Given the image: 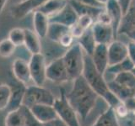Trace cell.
Listing matches in <instances>:
<instances>
[{"label": "cell", "instance_id": "obj_2", "mask_svg": "<svg viewBox=\"0 0 135 126\" xmlns=\"http://www.w3.org/2000/svg\"><path fill=\"white\" fill-rule=\"evenodd\" d=\"M82 76L95 93L100 98H102L109 107L115 108L122 102L111 92L108 82L104 78V75L97 71L91 56L86 53H84V66Z\"/></svg>", "mask_w": 135, "mask_h": 126}, {"label": "cell", "instance_id": "obj_27", "mask_svg": "<svg viewBox=\"0 0 135 126\" xmlns=\"http://www.w3.org/2000/svg\"><path fill=\"white\" fill-rule=\"evenodd\" d=\"M134 68V66L128 57L126 60L122 61L119 63H117L115 65L109 66L107 71L109 73L113 74L114 76L123 73V72H128V71H132L133 69Z\"/></svg>", "mask_w": 135, "mask_h": 126}, {"label": "cell", "instance_id": "obj_37", "mask_svg": "<svg viewBox=\"0 0 135 126\" xmlns=\"http://www.w3.org/2000/svg\"><path fill=\"white\" fill-rule=\"evenodd\" d=\"M82 4L90 7H95V8H105V5L102 3H100L97 0H75Z\"/></svg>", "mask_w": 135, "mask_h": 126}, {"label": "cell", "instance_id": "obj_12", "mask_svg": "<svg viewBox=\"0 0 135 126\" xmlns=\"http://www.w3.org/2000/svg\"><path fill=\"white\" fill-rule=\"evenodd\" d=\"M12 72L15 80L20 83L26 86L31 81L29 63L23 59L17 58L12 64Z\"/></svg>", "mask_w": 135, "mask_h": 126}, {"label": "cell", "instance_id": "obj_7", "mask_svg": "<svg viewBox=\"0 0 135 126\" xmlns=\"http://www.w3.org/2000/svg\"><path fill=\"white\" fill-rule=\"evenodd\" d=\"M46 80L56 83L66 82L70 80L62 56L54 59L46 66Z\"/></svg>", "mask_w": 135, "mask_h": 126}, {"label": "cell", "instance_id": "obj_17", "mask_svg": "<svg viewBox=\"0 0 135 126\" xmlns=\"http://www.w3.org/2000/svg\"><path fill=\"white\" fill-rule=\"evenodd\" d=\"M50 24L49 18L40 11L33 12L34 31L40 38L46 37V33Z\"/></svg>", "mask_w": 135, "mask_h": 126}, {"label": "cell", "instance_id": "obj_32", "mask_svg": "<svg viewBox=\"0 0 135 126\" xmlns=\"http://www.w3.org/2000/svg\"><path fill=\"white\" fill-rule=\"evenodd\" d=\"M94 23H95V19L89 15L79 16V19L77 21V24L84 29V30H86V29H90Z\"/></svg>", "mask_w": 135, "mask_h": 126}, {"label": "cell", "instance_id": "obj_5", "mask_svg": "<svg viewBox=\"0 0 135 126\" xmlns=\"http://www.w3.org/2000/svg\"><path fill=\"white\" fill-rule=\"evenodd\" d=\"M60 97L56 98L53 107L57 112V117L68 126H80L79 116L74 108L71 106L66 97V91L61 88Z\"/></svg>", "mask_w": 135, "mask_h": 126}, {"label": "cell", "instance_id": "obj_22", "mask_svg": "<svg viewBox=\"0 0 135 126\" xmlns=\"http://www.w3.org/2000/svg\"><path fill=\"white\" fill-rule=\"evenodd\" d=\"M78 44L80 45L84 53H86L89 56H91L97 45L91 28L86 29L83 35L79 38Z\"/></svg>", "mask_w": 135, "mask_h": 126}, {"label": "cell", "instance_id": "obj_42", "mask_svg": "<svg viewBox=\"0 0 135 126\" xmlns=\"http://www.w3.org/2000/svg\"><path fill=\"white\" fill-rule=\"evenodd\" d=\"M97 1H99L100 3H102V4H104V5H105V3H107V2L108 1V0H97Z\"/></svg>", "mask_w": 135, "mask_h": 126}, {"label": "cell", "instance_id": "obj_44", "mask_svg": "<svg viewBox=\"0 0 135 126\" xmlns=\"http://www.w3.org/2000/svg\"><path fill=\"white\" fill-rule=\"evenodd\" d=\"M134 113V116H135V112H134V113Z\"/></svg>", "mask_w": 135, "mask_h": 126}, {"label": "cell", "instance_id": "obj_9", "mask_svg": "<svg viewBox=\"0 0 135 126\" xmlns=\"http://www.w3.org/2000/svg\"><path fill=\"white\" fill-rule=\"evenodd\" d=\"M91 29L97 44L108 45L115 40L116 35L111 24H105L95 21L93 24Z\"/></svg>", "mask_w": 135, "mask_h": 126}, {"label": "cell", "instance_id": "obj_30", "mask_svg": "<svg viewBox=\"0 0 135 126\" xmlns=\"http://www.w3.org/2000/svg\"><path fill=\"white\" fill-rule=\"evenodd\" d=\"M16 46L6 38L0 41V56L3 58H8L14 54Z\"/></svg>", "mask_w": 135, "mask_h": 126}, {"label": "cell", "instance_id": "obj_19", "mask_svg": "<svg viewBox=\"0 0 135 126\" xmlns=\"http://www.w3.org/2000/svg\"><path fill=\"white\" fill-rule=\"evenodd\" d=\"M68 3H69V0H47L36 11L43 13L48 18H50L60 12L67 5Z\"/></svg>", "mask_w": 135, "mask_h": 126}, {"label": "cell", "instance_id": "obj_45", "mask_svg": "<svg viewBox=\"0 0 135 126\" xmlns=\"http://www.w3.org/2000/svg\"><path fill=\"white\" fill-rule=\"evenodd\" d=\"M134 98H135V93H134Z\"/></svg>", "mask_w": 135, "mask_h": 126}, {"label": "cell", "instance_id": "obj_6", "mask_svg": "<svg viewBox=\"0 0 135 126\" xmlns=\"http://www.w3.org/2000/svg\"><path fill=\"white\" fill-rule=\"evenodd\" d=\"M31 81L36 86H43L46 80V62L42 53L31 55L29 61Z\"/></svg>", "mask_w": 135, "mask_h": 126}, {"label": "cell", "instance_id": "obj_34", "mask_svg": "<svg viewBox=\"0 0 135 126\" xmlns=\"http://www.w3.org/2000/svg\"><path fill=\"white\" fill-rule=\"evenodd\" d=\"M114 109H115L117 115L119 117H122V118L128 116L129 113V111L128 110V108H127V107L125 106L123 102H121Z\"/></svg>", "mask_w": 135, "mask_h": 126}, {"label": "cell", "instance_id": "obj_18", "mask_svg": "<svg viewBox=\"0 0 135 126\" xmlns=\"http://www.w3.org/2000/svg\"><path fill=\"white\" fill-rule=\"evenodd\" d=\"M41 38L38 36L34 30L25 29V41L24 45L31 55L41 53Z\"/></svg>", "mask_w": 135, "mask_h": 126}, {"label": "cell", "instance_id": "obj_3", "mask_svg": "<svg viewBox=\"0 0 135 126\" xmlns=\"http://www.w3.org/2000/svg\"><path fill=\"white\" fill-rule=\"evenodd\" d=\"M62 60L68 71L70 80H75L81 77L84 66V52L78 43L67 49L63 54Z\"/></svg>", "mask_w": 135, "mask_h": 126}, {"label": "cell", "instance_id": "obj_36", "mask_svg": "<svg viewBox=\"0 0 135 126\" xmlns=\"http://www.w3.org/2000/svg\"><path fill=\"white\" fill-rule=\"evenodd\" d=\"M128 45V59L132 61L135 67V42L129 41Z\"/></svg>", "mask_w": 135, "mask_h": 126}, {"label": "cell", "instance_id": "obj_15", "mask_svg": "<svg viewBox=\"0 0 135 126\" xmlns=\"http://www.w3.org/2000/svg\"><path fill=\"white\" fill-rule=\"evenodd\" d=\"M30 110L33 113V115L42 124H46L58 118L53 105H35V106L30 108Z\"/></svg>", "mask_w": 135, "mask_h": 126}, {"label": "cell", "instance_id": "obj_20", "mask_svg": "<svg viewBox=\"0 0 135 126\" xmlns=\"http://www.w3.org/2000/svg\"><path fill=\"white\" fill-rule=\"evenodd\" d=\"M69 3L71 4V6L74 8V9L77 13L78 16L89 15L92 17V18L95 19V21L100 13L105 10V8H95V7L87 6V5H84V4H82L77 1H75V0H69Z\"/></svg>", "mask_w": 135, "mask_h": 126}, {"label": "cell", "instance_id": "obj_26", "mask_svg": "<svg viewBox=\"0 0 135 126\" xmlns=\"http://www.w3.org/2000/svg\"><path fill=\"white\" fill-rule=\"evenodd\" d=\"M112 80L119 85L135 92V76L132 71H128V72L114 76Z\"/></svg>", "mask_w": 135, "mask_h": 126}, {"label": "cell", "instance_id": "obj_24", "mask_svg": "<svg viewBox=\"0 0 135 126\" xmlns=\"http://www.w3.org/2000/svg\"><path fill=\"white\" fill-rule=\"evenodd\" d=\"M25 113L24 108L8 111L4 120V126H25Z\"/></svg>", "mask_w": 135, "mask_h": 126}, {"label": "cell", "instance_id": "obj_1", "mask_svg": "<svg viewBox=\"0 0 135 126\" xmlns=\"http://www.w3.org/2000/svg\"><path fill=\"white\" fill-rule=\"evenodd\" d=\"M67 99L83 121L95 108L99 96L90 87L83 76L74 80L71 90L66 92Z\"/></svg>", "mask_w": 135, "mask_h": 126}, {"label": "cell", "instance_id": "obj_14", "mask_svg": "<svg viewBox=\"0 0 135 126\" xmlns=\"http://www.w3.org/2000/svg\"><path fill=\"white\" fill-rule=\"evenodd\" d=\"M105 9L112 19V25L115 32V35H117L118 28L120 26L121 21L123 17L122 7L118 0H108L105 4Z\"/></svg>", "mask_w": 135, "mask_h": 126}, {"label": "cell", "instance_id": "obj_35", "mask_svg": "<svg viewBox=\"0 0 135 126\" xmlns=\"http://www.w3.org/2000/svg\"><path fill=\"white\" fill-rule=\"evenodd\" d=\"M96 22H99L101 24H111L112 25V19L110 18V16L108 15V14L105 12V9L101 12L99 14V16L97 17V19H95Z\"/></svg>", "mask_w": 135, "mask_h": 126}, {"label": "cell", "instance_id": "obj_41", "mask_svg": "<svg viewBox=\"0 0 135 126\" xmlns=\"http://www.w3.org/2000/svg\"><path fill=\"white\" fill-rule=\"evenodd\" d=\"M7 2H8V0H0V14H1L3 9L4 8V7H5Z\"/></svg>", "mask_w": 135, "mask_h": 126}, {"label": "cell", "instance_id": "obj_28", "mask_svg": "<svg viewBox=\"0 0 135 126\" xmlns=\"http://www.w3.org/2000/svg\"><path fill=\"white\" fill-rule=\"evenodd\" d=\"M11 98V88L8 84H0V111L7 109Z\"/></svg>", "mask_w": 135, "mask_h": 126}, {"label": "cell", "instance_id": "obj_13", "mask_svg": "<svg viewBox=\"0 0 135 126\" xmlns=\"http://www.w3.org/2000/svg\"><path fill=\"white\" fill-rule=\"evenodd\" d=\"M90 56L97 71L104 75L109 66L107 45L97 44Z\"/></svg>", "mask_w": 135, "mask_h": 126}, {"label": "cell", "instance_id": "obj_4", "mask_svg": "<svg viewBox=\"0 0 135 126\" xmlns=\"http://www.w3.org/2000/svg\"><path fill=\"white\" fill-rule=\"evenodd\" d=\"M55 100L56 98L47 88L34 84L26 87L22 105L28 108L39 104L53 105Z\"/></svg>", "mask_w": 135, "mask_h": 126}, {"label": "cell", "instance_id": "obj_10", "mask_svg": "<svg viewBox=\"0 0 135 126\" xmlns=\"http://www.w3.org/2000/svg\"><path fill=\"white\" fill-rule=\"evenodd\" d=\"M109 66L115 65L128 57V45L121 40H114L107 45Z\"/></svg>", "mask_w": 135, "mask_h": 126}, {"label": "cell", "instance_id": "obj_21", "mask_svg": "<svg viewBox=\"0 0 135 126\" xmlns=\"http://www.w3.org/2000/svg\"><path fill=\"white\" fill-rule=\"evenodd\" d=\"M91 126H120L115 109L112 107H108Z\"/></svg>", "mask_w": 135, "mask_h": 126}, {"label": "cell", "instance_id": "obj_11", "mask_svg": "<svg viewBox=\"0 0 135 126\" xmlns=\"http://www.w3.org/2000/svg\"><path fill=\"white\" fill-rule=\"evenodd\" d=\"M79 16L77 13L75 12L74 8L71 6L69 3H68L67 5L62 9L58 12L57 14H55L49 18L50 23H57L60 24L71 28L73 25L77 23Z\"/></svg>", "mask_w": 135, "mask_h": 126}, {"label": "cell", "instance_id": "obj_29", "mask_svg": "<svg viewBox=\"0 0 135 126\" xmlns=\"http://www.w3.org/2000/svg\"><path fill=\"white\" fill-rule=\"evenodd\" d=\"M8 39L16 47L24 45L25 41V29L14 28L8 32Z\"/></svg>", "mask_w": 135, "mask_h": 126}, {"label": "cell", "instance_id": "obj_23", "mask_svg": "<svg viewBox=\"0 0 135 126\" xmlns=\"http://www.w3.org/2000/svg\"><path fill=\"white\" fill-rule=\"evenodd\" d=\"M135 29V5L130 6L121 21L120 26L118 28V34H125L129 30Z\"/></svg>", "mask_w": 135, "mask_h": 126}, {"label": "cell", "instance_id": "obj_39", "mask_svg": "<svg viewBox=\"0 0 135 126\" xmlns=\"http://www.w3.org/2000/svg\"><path fill=\"white\" fill-rule=\"evenodd\" d=\"M120 5L122 7V12H123V15L125 13L128 11V9L131 6V3H132V0H118Z\"/></svg>", "mask_w": 135, "mask_h": 126}, {"label": "cell", "instance_id": "obj_16", "mask_svg": "<svg viewBox=\"0 0 135 126\" xmlns=\"http://www.w3.org/2000/svg\"><path fill=\"white\" fill-rule=\"evenodd\" d=\"M10 88H11V98L8 107V111L17 109L22 106L23 98H24L25 89H26V86H25L23 84H21L16 81L15 83H13L10 86Z\"/></svg>", "mask_w": 135, "mask_h": 126}, {"label": "cell", "instance_id": "obj_31", "mask_svg": "<svg viewBox=\"0 0 135 126\" xmlns=\"http://www.w3.org/2000/svg\"><path fill=\"white\" fill-rule=\"evenodd\" d=\"M23 106V105H22ZM24 113H25V126H44V124H42L41 121L38 120L33 115V113L31 112L30 108L23 106Z\"/></svg>", "mask_w": 135, "mask_h": 126}, {"label": "cell", "instance_id": "obj_33", "mask_svg": "<svg viewBox=\"0 0 135 126\" xmlns=\"http://www.w3.org/2000/svg\"><path fill=\"white\" fill-rule=\"evenodd\" d=\"M74 36L71 35L70 32H69L61 38V40H60V41H59L58 45H61L63 48L69 49V47H71V46L74 45Z\"/></svg>", "mask_w": 135, "mask_h": 126}, {"label": "cell", "instance_id": "obj_25", "mask_svg": "<svg viewBox=\"0 0 135 126\" xmlns=\"http://www.w3.org/2000/svg\"><path fill=\"white\" fill-rule=\"evenodd\" d=\"M69 32H70V28L69 27L57 23H50L46 37L52 42L58 44L61 38Z\"/></svg>", "mask_w": 135, "mask_h": 126}, {"label": "cell", "instance_id": "obj_43", "mask_svg": "<svg viewBox=\"0 0 135 126\" xmlns=\"http://www.w3.org/2000/svg\"><path fill=\"white\" fill-rule=\"evenodd\" d=\"M132 72H133V73L134 74V76H135V67H134V68L133 69V71H132Z\"/></svg>", "mask_w": 135, "mask_h": 126}, {"label": "cell", "instance_id": "obj_40", "mask_svg": "<svg viewBox=\"0 0 135 126\" xmlns=\"http://www.w3.org/2000/svg\"><path fill=\"white\" fill-rule=\"evenodd\" d=\"M125 35L129 38L131 41L135 42V29H132V30H129L128 32H127Z\"/></svg>", "mask_w": 135, "mask_h": 126}, {"label": "cell", "instance_id": "obj_38", "mask_svg": "<svg viewBox=\"0 0 135 126\" xmlns=\"http://www.w3.org/2000/svg\"><path fill=\"white\" fill-rule=\"evenodd\" d=\"M44 126H68V125L62 119H60L59 118H57V119L50 121L48 123L44 124Z\"/></svg>", "mask_w": 135, "mask_h": 126}, {"label": "cell", "instance_id": "obj_8", "mask_svg": "<svg viewBox=\"0 0 135 126\" xmlns=\"http://www.w3.org/2000/svg\"><path fill=\"white\" fill-rule=\"evenodd\" d=\"M47 0H22L11 8V15L16 19L25 18L30 13L35 12Z\"/></svg>", "mask_w": 135, "mask_h": 126}]
</instances>
